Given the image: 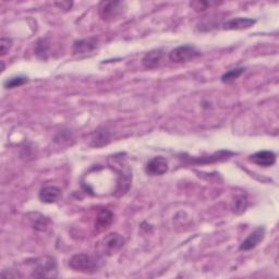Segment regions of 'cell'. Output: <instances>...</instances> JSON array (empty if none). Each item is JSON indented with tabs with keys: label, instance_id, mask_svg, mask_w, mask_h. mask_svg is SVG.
<instances>
[{
	"label": "cell",
	"instance_id": "30bf717a",
	"mask_svg": "<svg viewBox=\"0 0 279 279\" xmlns=\"http://www.w3.org/2000/svg\"><path fill=\"white\" fill-rule=\"evenodd\" d=\"M61 192H63L61 189H59L58 187L48 185V187L43 188L39 197L43 203L51 204V203H55L61 198Z\"/></svg>",
	"mask_w": 279,
	"mask_h": 279
},
{
	"label": "cell",
	"instance_id": "277c9868",
	"mask_svg": "<svg viewBox=\"0 0 279 279\" xmlns=\"http://www.w3.org/2000/svg\"><path fill=\"white\" fill-rule=\"evenodd\" d=\"M125 9L121 2H103L99 6V14L104 21H112L122 16Z\"/></svg>",
	"mask_w": 279,
	"mask_h": 279
},
{
	"label": "cell",
	"instance_id": "7a4b0ae2",
	"mask_svg": "<svg viewBox=\"0 0 279 279\" xmlns=\"http://www.w3.org/2000/svg\"><path fill=\"white\" fill-rule=\"evenodd\" d=\"M34 266L32 269V277L43 278V277H57V263L55 259L49 258V256H44V258L37 259L34 261Z\"/></svg>",
	"mask_w": 279,
	"mask_h": 279
},
{
	"label": "cell",
	"instance_id": "8fae6325",
	"mask_svg": "<svg viewBox=\"0 0 279 279\" xmlns=\"http://www.w3.org/2000/svg\"><path fill=\"white\" fill-rule=\"evenodd\" d=\"M256 23L254 19L250 18H236L231 19L223 24L224 29H244L253 26Z\"/></svg>",
	"mask_w": 279,
	"mask_h": 279
},
{
	"label": "cell",
	"instance_id": "9c48e42d",
	"mask_svg": "<svg viewBox=\"0 0 279 279\" xmlns=\"http://www.w3.org/2000/svg\"><path fill=\"white\" fill-rule=\"evenodd\" d=\"M250 161L262 167H270L276 163V155L270 150H260L250 156Z\"/></svg>",
	"mask_w": 279,
	"mask_h": 279
},
{
	"label": "cell",
	"instance_id": "ba28073f",
	"mask_svg": "<svg viewBox=\"0 0 279 279\" xmlns=\"http://www.w3.org/2000/svg\"><path fill=\"white\" fill-rule=\"evenodd\" d=\"M265 235V229L264 227L256 228L250 236H249L240 245V251H250L261 242Z\"/></svg>",
	"mask_w": 279,
	"mask_h": 279
},
{
	"label": "cell",
	"instance_id": "5bb4252c",
	"mask_svg": "<svg viewBox=\"0 0 279 279\" xmlns=\"http://www.w3.org/2000/svg\"><path fill=\"white\" fill-rule=\"evenodd\" d=\"M110 141L109 133L107 131H97L95 133V137L93 138V146H103L106 145L107 143Z\"/></svg>",
	"mask_w": 279,
	"mask_h": 279
},
{
	"label": "cell",
	"instance_id": "7c38bea8",
	"mask_svg": "<svg viewBox=\"0 0 279 279\" xmlns=\"http://www.w3.org/2000/svg\"><path fill=\"white\" fill-rule=\"evenodd\" d=\"M114 222V214L108 208H103L100 210L99 215L96 218L95 226L99 231H103L105 229L109 228V226Z\"/></svg>",
	"mask_w": 279,
	"mask_h": 279
},
{
	"label": "cell",
	"instance_id": "4fadbf2b",
	"mask_svg": "<svg viewBox=\"0 0 279 279\" xmlns=\"http://www.w3.org/2000/svg\"><path fill=\"white\" fill-rule=\"evenodd\" d=\"M97 46V41L95 39H86L77 41L73 45V50L75 54H86L94 50Z\"/></svg>",
	"mask_w": 279,
	"mask_h": 279
},
{
	"label": "cell",
	"instance_id": "2e32d148",
	"mask_svg": "<svg viewBox=\"0 0 279 279\" xmlns=\"http://www.w3.org/2000/svg\"><path fill=\"white\" fill-rule=\"evenodd\" d=\"M49 45L46 40H40L36 45V55L42 59H46Z\"/></svg>",
	"mask_w": 279,
	"mask_h": 279
},
{
	"label": "cell",
	"instance_id": "e0dca14e",
	"mask_svg": "<svg viewBox=\"0 0 279 279\" xmlns=\"http://www.w3.org/2000/svg\"><path fill=\"white\" fill-rule=\"evenodd\" d=\"M27 81L28 80L26 77H14V78L7 80L4 85L6 88H14V87H18V86L25 84Z\"/></svg>",
	"mask_w": 279,
	"mask_h": 279
},
{
	"label": "cell",
	"instance_id": "ac0fdd59",
	"mask_svg": "<svg viewBox=\"0 0 279 279\" xmlns=\"http://www.w3.org/2000/svg\"><path fill=\"white\" fill-rule=\"evenodd\" d=\"M12 46V41L10 39H7V37H3L2 41H0V51H2V55L5 56L7 52Z\"/></svg>",
	"mask_w": 279,
	"mask_h": 279
},
{
	"label": "cell",
	"instance_id": "3957f363",
	"mask_svg": "<svg viewBox=\"0 0 279 279\" xmlns=\"http://www.w3.org/2000/svg\"><path fill=\"white\" fill-rule=\"evenodd\" d=\"M200 56V51L191 45H182L169 52V60L175 64H184Z\"/></svg>",
	"mask_w": 279,
	"mask_h": 279
},
{
	"label": "cell",
	"instance_id": "8992f818",
	"mask_svg": "<svg viewBox=\"0 0 279 279\" xmlns=\"http://www.w3.org/2000/svg\"><path fill=\"white\" fill-rule=\"evenodd\" d=\"M145 171L149 176H162L168 171V162L163 156L154 157L146 164Z\"/></svg>",
	"mask_w": 279,
	"mask_h": 279
},
{
	"label": "cell",
	"instance_id": "5b68a950",
	"mask_svg": "<svg viewBox=\"0 0 279 279\" xmlns=\"http://www.w3.org/2000/svg\"><path fill=\"white\" fill-rule=\"evenodd\" d=\"M165 63V52L162 49H155L147 52V54L143 57L142 64L144 66L145 69L154 70L158 69Z\"/></svg>",
	"mask_w": 279,
	"mask_h": 279
},
{
	"label": "cell",
	"instance_id": "6da1fadb",
	"mask_svg": "<svg viewBox=\"0 0 279 279\" xmlns=\"http://www.w3.org/2000/svg\"><path fill=\"white\" fill-rule=\"evenodd\" d=\"M69 266L75 271L81 273H95L100 267V262L94 256L89 254H75L69 261Z\"/></svg>",
	"mask_w": 279,
	"mask_h": 279
},
{
	"label": "cell",
	"instance_id": "9a60e30c",
	"mask_svg": "<svg viewBox=\"0 0 279 279\" xmlns=\"http://www.w3.org/2000/svg\"><path fill=\"white\" fill-rule=\"evenodd\" d=\"M244 68H236V69H231L229 71H227L226 73L223 74L222 77V81L224 83H229L235 81L236 79H238L241 74L244 72Z\"/></svg>",
	"mask_w": 279,
	"mask_h": 279
},
{
	"label": "cell",
	"instance_id": "52a82bcc",
	"mask_svg": "<svg viewBox=\"0 0 279 279\" xmlns=\"http://www.w3.org/2000/svg\"><path fill=\"white\" fill-rule=\"evenodd\" d=\"M125 245V239L122 236H120L119 233H110L107 237H105L102 241V246L104 251L111 254L115 253L118 250H120Z\"/></svg>",
	"mask_w": 279,
	"mask_h": 279
},
{
	"label": "cell",
	"instance_id": "d6986e66",
	"mask_svg": "<svg viewBox=\"0 0 279 279\" xmlns=\"http://www.w3.org/2000/svg\"><path fill=\"white\" fill-rule=\"evenodd\" d=\"M190 6L197 12H201V11L206 10L208 8V6H210V4L206 2H193L190 4Z\"/></svg>",
	"mask_w": 279,
	"mask_h": 279
}]
</instances>
